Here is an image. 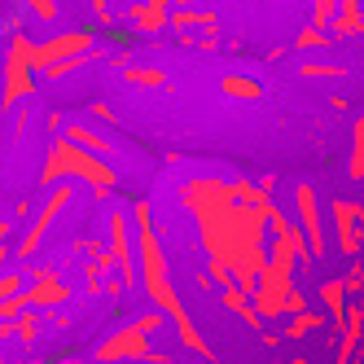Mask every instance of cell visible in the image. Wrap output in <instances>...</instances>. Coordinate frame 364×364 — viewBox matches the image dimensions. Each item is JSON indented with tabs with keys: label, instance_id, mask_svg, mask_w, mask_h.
Segmentation results:
<instances>
[{
	"label": "cell",
	"instance_id": "8992f818",
	"mask_svg": "<svg viewBox=\"0 0 364 364\" xmlns=\"http://www.w3.org/2000/svg\"><path fill=\"white\" fill-rule=\"evenodd\" d=\"M347 176L364 180V114L351 123V159H347Z\"/></svg>",
	"mask_w": 364,
	"mask_h": 364
},
{
	"label": "cell",
	"instance_id": "3957f363",
	"mask_svg": "<svg viewBox=\"0 0 364 364\" xmlns=\"http://www.w3.org/2000/svg\"><path fill=\"white\" fill-rule=\"evenodd\" d=\"M255 316L259 321H277V316H285V299H290V290H294V277H285V272H272L268 264H264V272L255 277Z\"/></svg>",
	"mask_w": 364,
	"mask_h": 364
},
{
	"label": "cell",
	"instance_id": "277c9868",
	"mask_svg": "<svg viewBox=\"0 0 364 364\" xmlns=\"http://www.w3.org/2000/svg\"><path fill=\"white\" fill-rule=\"evenodd\" d=\"M325 31H329V40H364V5L360 0H338Z\"/></svg>",
	"mask_w": 364,
	"mask_h": 364
},
{
	"label": "cell",
	"instance_id": "ba28073f",
	"mask_svg": "<svg viewBox=\"0 0 364 364\" xmlns=\"http://www.w3.org/2000/svg\"><path fill=\"white\" fill-rule=\"evenodd\" d=\"M224 92H228V97H242V101H259V97H264V84L242 80V75H228V80H224Z\"/></svg>",
	"mask_w": 364,
	"mask_h": 364
},
{
	"label": "cell",
	"instance_id": "2e32d148",
	"mask_svg": "<svg viewBox=\"0 0 364 364\" xmlns=\"http://www.w3.org/2000/svg\"><path fill=\"white\" fill-rule=\"evenodd\" d=\"M360 364H364V347H360Z\"/></svg>",
	"mask_w": 364,
	"mask_h": 364
},
{
	"label": "cell",
	"instance_id": "8fae6325",
	"mask_svg": "<svg viewBox=\"0 0 364 364\" xmlns=\"http://www.w3.org/2000/svg\"><path fill=\"white\" fill-rule=\"evenodd\" d=\"M325 44H329V31L311 27V22H307V27L294 36V48H299V53H311V48H325Z\"/></svg>",
	"mask_w": 364,
	"mask_h": 364
},
{
	"label": "cell",
	"instance_id": "30bf717a",
	"mask_svg": "<svg viewBox=\"0 0 364 364\" xmlns=\"http://www.w3.org/2000/svg\"><path fill=\"white\" fill-rule=\"evenodd\" d=\"M224 303H228L232 311H237V316H242V321H246L250 329H259V325H264V321L255 316V307L246 303V290H224Z\"/></svg>",
	"mask_w": 364,
	"mask_h": 364
},
{
	"label": "cell",
	"instance_id": "e0dca14e",
	"mask_svg": "<svg viewBox=\"0 0 364 364\" xmlns=\"http://www.w3.org/2000/svg\"><path fill=\"white\" fill-rule=\"evenodd\" d=\"M333 364H343V360H333Z\"/></svg>",
	"mask_w": 364,
	"mask_h": 364
},
{
	"label": "cell",
	"instance_id": "6da1fadb",
	"mask_svg": "<svg viewBox=\"0 0 364 364\" xmlns=\"http://www.w3.org/2000/svg\"><path fill=\"white\" fill-rule=\"evenodd\" d=\"M325 206L316 198L311 185H294V228L303 232V246H307V259H321L325 255Z\"/></svg>",
	"mask_w": 364,
	"mask_h": 364
},
{
	"label": "cell",
	"instance_id": "9a60e30c",
	"mask_svg": "<svg viewBox=\"0 0 364 364\" xmlns=\"http://www.w3.org/2000/svg\"><path fill=\"white\" fill-rule=\"evenodd\" d=\"M355 316L364 321V290H360V299H355Z\"/></svg>",
	"mask_w": 364,
	"mask_h": 364
},
{
	"label": "cell",
	"instance_id": "52a82bcc",
	"mask_svg": "<svg viewBox=\"0 0 364 364\" xmlns=\"http://www.w3.org/2000/svg\"><path fill=\"white\" fill-rule=\"evenodd\" d=\"M321 325H325V316H321V311H299V316H290V329H285V338H290V343H299V338L316 333Z\"/></svg>",
	"mask_w": 364,
	"mask_h": 364
},
{
	"label": "cell",
	"instance_id": "9c48e42d",
	"mask_svg": "<svg viewBox=\"0 0 364 364\" xmlns=\"http://www.w3.org/2000/svg\"><path fill=\"white\" fill-rule=\"evenodd\" d=\"M299 75H303V80H343L347 66H333V62H303Z\"/></svg>",
	"mask_w": 364,
	"mask_h": 364
},
{
	"label": "cell",
	"instance_id": "7a4b0ae2",
	"mask_svg": "<svg viewBox=\"0 0 364 364\" xmlns=\"http://www.w3.org/2000/svg\"><path fill=\"white\" fill-rule=\"evenodd\" d=\"M329 228H333V246L347 259H360V250H364V206L351 198H333L329 202Z\"/></svg>",
	"mask_w": 364,
	"mask_h": 364
},
{
	"label": "cell",
	"instance_id": "5bb4252c",
	"mask_svg": "<svg viewBox=\"0 0 364 364\" xmlns=\"http://www.w3.org/2000/svg\"><path fill=\"white\" fill-rule=\"evenodd\" d=\"M299 311H307V299H303V290H290V299H285V316H299Z\"/></svg>",
	"mask_w": 364,
	"mask_h": 364
},
{
	"label": "cell",
	"instance_id": "7c38bea8",
	"mask_svg": "<svg viewBox=\"0 0 364 364\" xmlns=\"http://www.w3.org/2000/svg\"><path fill=\"white\" fill-rule=\"evenodd\" d=\"M307 9H311V27H329V18H333V9H338V0H307Z\"/></svg>",
	"mask_w": 364,
	"mask_h": 364
},
{
	"label": "cell",
	"instance_id": "4fadbf2b",
	"mask_svg": "<svg viewBox=\"0 0 364 364\" xmlns=\"http://www.w3.org/2000/svg\"><path fill=\"white\" fill-rule=\"evenodd\" d=\"M343 290H347V299L364 290V264H360V259H355V264L347 268V277H343Z\"/></svg>",
	"mask_w": 364,
	"mask_h": 364
},
{
	"label": "cell",
	"instance_id": "ac0fdd59",
	"mask_svg": "<svg viewBox=\"0 0 364 364\" xmlns=\"http://www.w3.org/2000/svg\"><path fill=\"white\" fill-rule=\"evenodd\" d=\"M360 5H364V0H360Z\"/></svg>",
	"mask_w": 364,
	"mask_h": 364
},
{
	"label": "cell",
	"instance_id": "5b68a950",
	"mask_svg": "<svg viewBox=\"0 0 364 364\" xmlns=\"http://www.w3.org/2000/svg\"><path fill=\"white\" fill-rule=\"evenodd\" d=\"M316 294H321V303H325V311H329V321H333V325H343L347 303H351V299H347V290H343V277H325Z\"/></svg>",
	"mask_w": 364,
	"mask_h": 364
}]
</instances>
